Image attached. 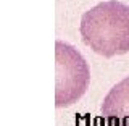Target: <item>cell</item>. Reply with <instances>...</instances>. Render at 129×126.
Returning a JSON list of instances; mask_svg holds the SVG:
<instances>
[{
	"label": "cell",
	"instance_id": "6da1fadb",
	"mask_svg": "<svg viewBox=\"0 0 129 126\" xmlns=\"http://www.w3.org/2000/svg\"><path fill=\"white\" fill-rule=\"evenodd\" d=\"M79 32L84 44L103 57L129 52V7L107 0L87 10L81 18Z\"/></svg>",
	"mask_w": 129,
	"mask_h": 126
},
{
	"label": "cell",
	"instance_id": "3957f363",
	"mask_svg": "<svg viewBox=\"0 0 129 126\" xmlns=\"http://www.w3.org/2000/svg\"><path fill=\"white\" fill-rule=\"evenodd\" d=\"M102 115L110 126H129V76L110 89L102 104Z\"/></svg>",
	"mask_w": 129,
	"mask_h": 126
},
{
	"label": "cell",
	"instance_id": "7a4b0ae2",
	"mask_svg": "<svg viewBox=\"0 0 129 126\" xmlns=\"http://www.w3.org/2000/svg\"><path fill=\"white\" fill-rule=\"evenodd\" d=\"M55 105L58 108L76 104L89 87L90 71L73 45L56 40L55 42Z\"/></svg>",
	"mask_w": 129,
	"mask_h": 126
}]
</instances>
